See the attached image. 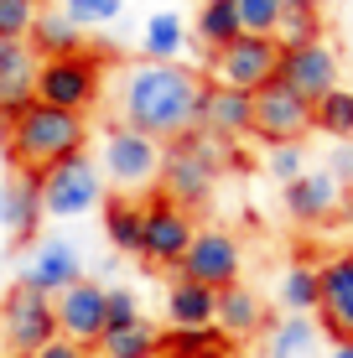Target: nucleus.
Returning a JSON list of instances; mask_svg holds the SVG:
<instances>
[{
	"label": "nucleus",
	"instance_id": "obj_27",
	"mask_svg": "<svg viewBox=\"0 0 353 358\" xmlns=\"http://www.w3.org/2000/svg\"><path fill=\"white\" fill-rule=\"evenodd\" d=\"M275 301L281 312H312L317 317V301H322V260H291L281 270V286H275Z\"/></svg>",
	"mask_w": 353,
	"mask_h": 358
},
{
	"label": "nucleus",
	"instance_id": "obj_38",
	"mask_svg": "<svg viewBox=\"0 0 353 358\" xmlns=\"http://www.w3.org/2000/svg\"><path fill=\"white\" fill-rule=\"evenodd\" d=\"M31 358H94L89 348H78V343H68V338H52L47 348H36Z\"/></svg>",
	"mask_w": 353,
	"mask_h": 358
},
{
	"label": "nucleus",
	"instance_id": "obj_19",
	"mask_svg": "<svg viewBox=\"0 0 353 358\" xmlns=\"http://www.w3.org/2000/svg\"><path fill=\"white\" fill-rule=\"evenodd\" d=\"M198 130H208L213 141H245V135H254V94L208 83L203 104H198Z\"/></svg>",
	"mask_w": 353,
	"mask_h": 358
},
{
	"label": "nucleus",
	"instance_id": "obj_14",
	"mask_svg": "<svg viewBox=\"0 0 353 358\" xmlns=\"http://www.w3.org/2000/svg\"><path fill=\"white\" fill-rule=\"evenodd\" d=\"M47 208H42V171H21L6 166V213H0V229H6V250H27V244L42 239Z\"/></svg>",
	"mask_w": 353,
	"mask_h": 358
},
{
	"label": "nucleus",
	"instance_id": "obj_11",
	"mask_svg": "<svg viewBox=\"0 0 353 358\" xmlns=\"http://www.w3.org/2000/svg\"><path fill=\"white\" fill-rule=\"evenodd\" d=\"M83 275H89V270H83L78 244L63 239V234H42L36 244L21 250L16 280H21V286H31V291H42V296H63L73 280H83Z\"/></svg>",
	"mask_w": 353,
	"mask_h": 358
},
{
	"label": "nucleus",
	"instance_id": "obj_36",
	"mask_svg": "<svg viewBox=\"0 0 353 358\" xmlns=\"http://www.w3.org/2000/svg\"><path fill=\"white\" fill-rule=\"evenodd\" d=\"M109 327H130V322H141V296L136 291H130V286H109Z\"/></svg>",
	"mask_w": 353,
	"mask_h": 358
},
{
	"label": "nucleus",
	"instance_id": "obj_39",
	"mask_svg": "<svg viewBox=\"0 0 353 358\" xmlns=\"http://www.w3.org/2000/svg\"><path fill=\"white\" fill-rule=\"evenodd\" d=\"M0 166H10V125L0 120Z\"/></svg>",
	"mask_w": 353,
	"mask_h": 358
},
{
	"label": "nucleus",
	"instance_id": "obj_41",
	"mask_svg": "<svg viewBox=\"0 0 353 358\" xmlns=\"http://www.w3.org/2000/svg\"><path fill=\"white\" fill-rule=\"evenodd\" d=\"M224 358H265V353H260V348H254V343H250V348H229Z\"/></svg>",
	"mask_w": 353,
	"mask_h": 358
},
{
	"label": "nucleus",
	"instance_id": "obj_44",
	"mask_svg": "<svg viewBox=\"0 0 353 358\" xmlns=\"http://www.w3.org/2000/svg\"><path fill=\"white\" fill-rule=\"evenodd\" d=\"M6 255H10V250H6V239H0V270H6Z\"/></svg>",
	"mask_w": 353,
	"mask_h": 358
},
{
	"label": "nucleus",
	"instance_id": "obj_25",
	"mask_svg": "<svg viewBox=\"0 0 353 358\" xmlns=\"http://www.w3.org/2000/svg\"><path fill=\"white\" fill-rule=\"evenodd\" d=\"M192 42V27L177 16V10H151L141 27V57L145 63H182Z\"/></svg>",
	"mask_w": 353,
	"mask_h": 358
},
{
	"label": "nucleus",
	"instance_id": "obj_26",
	"mask_svg": "<svg viewBox=\"0 0 353 358\" xmlns=\"http://www.w3.org/2000/svg\"><path fill=\"white\" fill-rule=\"evenodd\" d=\"M161 332L151 317H141V322L130 327H104V338L94 343V358H161Z\"/></svg>",
	"mask_w": 353,
	"mask_h": 358
},
{
	"label": "nucleus",
	"instance_id": "obj_43",
	"mask_svg": "<svg viewBox=\"0 0 353 358\" xmlns=\"http://www.w3.org/2000/svg\"><path fill=\"white\" fill-rule=\"evenodd\" d=\"M0 213H6V177H0Z\"/></svg>",
	"mask_w": 353,
	"mask_h": 358
},
{
	"label": "nucleus",
	"instance_id": "obj_12",
	"mask_svg": "<svg viewBox=\"0 0 353 358\" xmlns=\"http://www.w3.org/2000/svg\"><path fill=\"white\" fill-rule=\"evenodd\" d=\"M52 312H57V338L78 343V348H94L109 327V286H99L94 275L73 280L63 296H52Z\"/></svg>",
	"mask_w": 353,
	"mask_h": 358
},
{
	"label": "nucleus",
	"instance_id": "obj_10",
	"mask_svg": "<svg viewBox=\"0 0 353 358\" xmlns=\"http://www.w3.org/2000/svg\"><path fill=\"white\" fill-rule=\"evenodd\" d=\"M141 203H145V234H141V265H151V270H172V275H177L182 255H187L192 234H198V218H192L187 208H177L172 197H161V192L141 197Z\"/></svg>",
	"mask_w": 353,
	"mask_h": 358
},
{
	"label": "nucleus",
	"instance_id": "obj_15",
	"mask_svg": "<svg viewBox=\"0 0 353 358\" xmlns=\"http://www.w3.org/2000/svg\"><path fill=\"white\" fill-rule=\"evenodd\" d=\"M275 78H281L291 94H301L307 104H317V99H327L338 83H343V63H338V52H333L327 42H307V47L281 52Z\"/></svg>",
	"mask_w": 353,
	"mask_h": 358
},
{
	"label": "nucleus",
	"instance_id": "obj_13",
	"mask_svg": "<svg viewBox=\"0 0 353 358\" xmlns=\"http://www.w3.org/2000/svg\"><path fill=\"white\" fill-rule=\"evenodd\" d=\"M307 135H312V104L301 94H291L281 78L254 94V141L296 145V141H307Z\"/></svg>",
	"mask_w": 353,
	"mask_h": 358
},
{
	"label": "nucleus",
	"instance_id": "obj_45",
	"mask_svg": "<svg viewBox=\"0 0 353 358\" xmlns=\"http://www.w3.org/2000/svg\"><path fill=\"white\" fill-rule=\"evenodd\" d=\"M36 6H42V0H36Z\"/></svg>",
	"mask_w": 353,
	"mask_h": 358
},
{
	"label": "nucleus",
	"instance_id": "obj_16",
	"mask_svg": "<svg viewBox=\"0 0 353 358\" xmlns=\"http://www.w3.org/2000/svg\"><path fill=\"white\" fill-rule=\"evenodd\" d=\"M281 208H286L291 224H301V229L333 224L338 208H343V187H338V177L327 166H317V171L307 166L296 182H286V187H281Z\"/></svg>",
	"mask_w": 353,
	"mask_h": 358
},
{
	"label": "nucleus",
	"instance_id": "obj_8",
	"mask_svg": "<svg viewBox=\"0 0 353 358\" xmlns=\"http://www.w3.org/2000/svg\"><path fill=\"white\" fill-rule=\"evenodd\" d=\"M275 68H281V47L275 36H234L229 47L208 52V68L203 78L208 83H224V89H239V94H260L265 83H275Z\"/></svg>",
	"mask_w": 353,
	"mask_h": 358
},
{
	"label": "nucleus",
	"instance_id": "obj_3",
	"mask_svg": "<svg viewBox=\"0 0 353 358\" xmlns=\"http://www.w3.org/2000/svg\"><path fill=\"white\" fill-rule=\"evenodd\" d=\"M89 151V115L73 109H52V104H27L10 120V166L21 171H47L63 156Z\"/></svg>",
	"mask_w": 353,
	"mask_h": 358
},
{
	"label": "nucleus",
	"instance_id": "obj_17",
	"mask_svg": "<svg viewBox=\"0 0 353 358\" xmlns=\"http://www.w3.org/2000/svg\"><path fill=\"white\" fill-rule=\"evenodd\" d=\"M317 322L327 332V343H353V250H338L322 260Z\"/></svg>",
	"mask_w": 353,
	"mask_h": 358
},
{
	"label": "nucleus",
	"instance_id": "obj_5",
	"mask_svg": "<svg viewBox=\"0 0 353 358\" xmlns=\"http://www.w3.org/2000/svg\"><path fill=\"white\" fill-rule=\"evenodd\" d=\"M104 197H109V182H104V166H99L94 151L63 156V162H52L42 171V208H47V218H57V224L99 213Z\"/></svg>",
	"mask_w": 353,
	"mask_h": 358
},
{
	"label": "nucleus",
	"instance_id": "obj_22",
	"mask_svg": "<svg viewBox=\"0 0 353 358\" xmlns=\"http://www.w3.org/2000/svg\"><path fill=\"white\" fill-rule=\"evenodd\" d=\"M99 224H104L109 250H115V255H130V260H141V234H145V203H141V197L109 192L104 208H99Z\"/></svg>",
	"mask_w": 353,
	"mask_h": 358
},
{
	"label": "nucleus",
	"instance_id": "obj_9",
	"mask_svg": "<svg viewBox=\"0 0 353 358\" xmlns=\"http://www.w3.org/2000/svg\"><path fill=\"white\" fill-rule=\"evenodd\" d=\"M177 275L198 280V286H208V291H224V286H234V280H245V244H239V234L224 229V224H198L187 255H182V265H177Z\"/></svg>",
	"mask_w": 353,
	"mask_h": 358
},
{
	"label": "nucleus",
	"instance_id": "obj_18",
	"mask_svg": "<svg viewBox=\"0 0 353 358\" xmlns=\"http://www.w3.org/2000/svg\"><path fill=\"white\" fill-rule=\"evenodd\" d=\"M275 322V312L265 306V296L245 286V280H234V286L218 291V312H213V327L224 332L234 348H250L254 338H265V327Z\"/></svg>",
	"mask_w": 353,
	"mask_h": 358
},
{
	"label": "nucleus",
	"instance_id": "obj_1",
	"mask_svg": "<svg viewBox=\"0 0 353 358\" xmlns=\"http://www.w3.org/2000/svg\"><path fill=\"white\" fill-rule=\"evenodd\" d=\"M203 78L198 68L187 63H130L120 68V83H115V120L151 141H177V135L198 130V104H203Z\"/></svg>",
	"mask_w": 353,
	"mask_h": 358
},
{
	"label": "nucleus",
	"instance_id": "obj_33",
	"mask_svg": "<svg viewBox=\"0 0 353 358\" xmlns=\"http://www.w3.org/2000/svg\"><path fill=\"white\" fill-rule=\"evenodd\" d=\"M239 6V27H245L250 36H275V27H281V0H234Z\"/></svg>",
	"mask_w": 353,
	"mask_h": 358
},
{
	"label": "nucleus",
	"instance_id": "obj_42",
	"mask_svg": "<svg viewBox=\"0 0 353 358\" xmlns=\"http://www.w3.org/2000/svg\"><path fill=\"white\" fill-rule=\"evenodd\" d=\"M281 6H286V10H291V6H317V0H281Z\"/></svg>",
	"mask_w": 353,
	"mask_h": 358
},
{
	"label": "nucleus",
	"instance_id": "obj_29",
	"mask_svg": "<svg viewBox=\"0 0 353 358\" xmlns=\"http://www.w3.org/2000/svg\"><path fill=\"white\" fill-rule=\"evenodd\" d=\"M234 343L218 327H166L161 332V353L166 358H224Z\"/></svg>",
	"mask_w": 353,
	"mask_h": 358
},
{
	"label": "nucleus",
	"instance_id": "obj_32",
	"mask_svg": "<svg viewBox=\"0 0 353 358\" xmlns=\"http://www.w3.org/2000/svg\"><path fill=\"white\" fill-rule=\"evenodd\" d=\"M57 10H63L73 27H83V31H104V27L120 21L125 0H57Z\"/></svg>",
	"mask_w": 353,
	"mask_h": 358
},
{
	"label": "nucleus",
	"instance_id": "obj_34",
	"mask_svg": "<svg viewBox=\"0 0 353 358\" xmlns=\"http://www.w3.org/2000/svg\"><path fill=\"white\" fill-rule=\"evenodd\" d=\"M36 10V0H0V42H27Z\"/></svg>",
	"mask_w": 353,
	"mask_h": 358
},
{
	"label": "nucleus",
	"instance_id": "obj_7",
	"mask_svg": "<svg viewBox=\"0 0 353 358\" xmlns=\"http://www.w3.org/2000/svg\"><path fill=\"white\" fill-rule=\"evenodd\" d=\"M57 338V312L52 296L10 280V291L0 296V358H31L36 348Z\"/></svg>",
	"mask_w": 353,
	"mask_h": 358
},
{
	"label": "nucleus",
	"instance_id": "obj_46",
	"mask_svg": "<svg viewBox=\"0 0 353 358\" xmlns=\"http://www.w3.org/2000/svg\"><path fill=\"white\" fill-rule=\"evenodd\" d=\"M161 358H166V353H161Z\"/></svg>",
	"mask_w": 353,
	"mask_h": 358
},
{
	"label": "nucleus",
	"instance_id": "obj_2",
	"mask_svg": "<svg viewBox=\"0 0 353 358\" xmlns=\"http://www.w3.org/2000/svg\"><path fill=\"white\" fill-rule=\"evenodd\" d=\"M239 141H213L208 130H187L177 135V141L161 145V182H156V192L172 197L177 208H187V213H198V208L213 203L218 182L229 177V151H234Z\"/></svg>",
	"mask_w": 353,
	"mask_h": 358
},
{
	"label": "nucleus",
	"instance_id": "obj_37",
	"mask_svg": "<svg viewBox=\"0 0 353 358\" xmlns=\"http://www.w3.org/2000/svg\"><path fill=\"white\" fill-rule=\"evenodd\" d=\"M327 171L338 177V187H343V192H353V141H338V145H333Z\"/></svg>",
	"mask_w": 353,
	"mask_h": 358
},
{
	"label": "nucleus",
	"instance_id": "obj_21",
	"mask_svg": "<svg viewBox=\"0 0 353 358\" xmlns=\"http://www.w3.org/2000/svg\"><path fill=\"white\" fill-rule=\"evenodd\" d=\"M36 68L42 57L27 42H0V120H16L27 104H36Z\"/></svg>",
	"mask_w": 353,
	"mask_h": 358
},
{
	"label": "nucleus",
	"instance_id": "obj_24",
	"mask_svg": "<svg viewBox=\"0 0 353 358\" xmlns=\"http://www.w3.org/2000/svg\"><path fill=\"white\" fill-rule=\"evenodd\" d=\"M213 312H218V291L187 275L166 280V327H213Z\"/></svg>",
	"mask_w": 353,
	"mask_h": 358
},
{
	"label": "nucleus",
	"instance_id": "obj_20",
	"mask_svg": "<svg viewBox=\"0 0 353 358\" xmlns=\"http://www.w3.org/2000/svg\"><path fill=\"white\" fill-rule=\"evenodd\" d=\"M265 358H327V332L312 312H281L260 338Z\"/></svg>",
	"mask_w": 353,
	"mask_h": 358
},
{
	"label": "nucleus",
	"instance_id": "obj_6",
	"mask_svg": "<svg viewBox=\"0 0 353 358\" xmlns=\"http://www.w3.org/2000/svg\"><path fill=\"white\" fill-rule=\"evenodd\" d=\"M36 99L52 109L89 115L104 99V52H73V57H42L36 68Z\"/></svg>",
	"mask_w": 353,
	"mask_h": 358
},
{
	"label": "nucleus",
	"instance_id": "obj_28",
	"mask_svg": "<svg viewBox=\"0 0 353 358\" xmlns=\"http://www.w3.org/2000/svg\"><path fill=\"white\" fill-rule=\"evenodd\" d=\"M192 36L203 42V52H218V47H229L234 36H245V27H239V6H234V0H203L198 21H192Z\"/></svg>",
	"mask_w": 353,
	"mask_h": 358
},
{
	"label": "nucleus",
	"instance_id": "obj_31",
	"mask_svg": "<svg viewBox=\"0 0 353 358\" xmlns=\"http://www.w3.org/2000/svg\"><path fill=\"white\" fill-rule=\"evenodd\" d=\"M307 42H322V10L317 6H291V10H281L275 47L291 52V47H307Z\"/></svg>",
	"mask_w": 353,
	"mask_h": 358
},
{
	"label": "nucleus",
	"instance_id": "obj_4",
	"mask_svg": "<svg viewBox=\"0 0 353 358\" xmlns=\"http://www.w3.org/2000/svg\"><path fill=\"white\" fill-rule=\"evenodd\" d=\"M99 166H104V182L109 192H125V197H145L161 182V141H151V135L120 125V120H109L104 135H99Z\"/></svg>",
	"mask_w": 353,
	"mask_h": 358
},
{
	"label": "nucleus",
	"instance_id": "obj_35",
	"mask_svg": "<svg viewBox=\"0 0 353 358\" xmlns=\"http://www.w3.org/2000/svg\"><path fill=\"white\" fill-rule=\"evenodd\" d=\"M265 171H271L281 187L296 182L301 171H307V145H301V141L296 145H265Z\"/></svg>",
	"mask_w": 353,
	"mask_h": 358
},
{
	"label": "nucleus",
	"instance_id": "obj_30",
	"mask_svg": "<svg viewBox=\"0 0 353 358\" xmlns=\"http://www.w3.org/2000/svg\"><path fill=\"white\" fill-rule=\"evenodd\" d=\"M312 130L327 135V141H353V89L338 83L327 99L312 104Z\"/></svg>",
	"mask_w": 353,
	"mask_h": 358
},
{
	"label": "nucleus",
	"instance_id": "obj_23",
	"mask_svg": "<svg viewBox=\"0 0 353 358\" xmlns=\"http://www.w3.org/2000/svg\"><path fill=\"white\" fill-rule=\"evenodd\" d=\"M27 47H31L36 57H73V52H89V31L73 27L63 10L42 6V10H36V21H31Z\"/></svg>",
	"mask_w": 353,
	"mask_h": 358
},
{
	"label": "nucleus",
	"instance_id": "obj_40",
	"mask_svg": "<svg viewBox=\"0 0 353 358\" xmlns=\"http://www.w3.org/2000/svg\"><path fill=\"white\" fill-rule=\"evenodd\" d=\"M327 358H353V343H327Z\"/></svg>",
	"mask_w": 353,
	"mask_h": 358
}]
</instances>
